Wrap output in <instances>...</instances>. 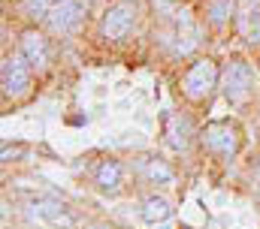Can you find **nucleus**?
<instances>
[{"mask_svg":"<svg viewBox=\"0 0 260 229\" xmlns=\"http://www.w3.org/2000/svg\"><path fill=\"white\" fill-rule=\"evenodd\" d=\"M254 178L260 181V160H257V166H254Z\"/></svg>","mask_w":260,"mask_h":229,"instance_id":"nucleus-17","label":"nucleus"},{"mask_svg":"<svg viewBox=\"0 0 260 229\" xmlns=\"http://www.w3.org/2000/svg\"><path fill=\"white\" fill-rule=\"evenodd\" d=\"M173 214H176V208H173L164 196H148V199L142 202V208H139V217H142L145 223H167Z\"/></svg>","mask_w":260,"mask_h":229,"instance_id":"nucleus-10","label":"nucleus"},{"mask_svg":"<svg viewBox=\"0 0 260 229\" xmlns=\"http://www.w3.org/2000/svg\"><path fill=\"white\" fill-rule=\"evenodd\" d=\"M221 91L227 97V103L239 106L248 100V94L254 91V69L251 63H245L242 57H230L224 72H221Z\"/></svg>","mask_w":260,"mask_h":229,"instance_id":"nucleus-3","label":"nucleus"},{"mask_svg":"<svg viewBox=\"0 0 260 229\" xmlns=\"http://www.w3.org/2000/svg\"><path fill=\"white\" fill-rule=\"evenodd\" d=\"M200 142H203V148H206L209 154H215V157H221V160H230V157H236L239 148H242V130H239L233 121H212V124L203 127Z\"/></svg>","mask_w":260,"mask_h":229,"instance_id":"nucleus-1","label":"nucleus"},{"mask_svg":"<svg viewBox=\"0 0 260 229\" xmlns=\"http://www.w3.org/2000/svg\"><path fill=\"white\" fill-rule=\"evenodd\" d=\"M233 6H236V0H209V21L215 27H221L233 15Z\"/></svg>","mask_w":260,"mask_h":229,"instance_id":"nucleus-13","label":"nucleus"},{"mask_svg":"<svg viewBox=\"0 0 260 229\" xmlns=\"http://www.w3.org/2000/svg\"><path fill=\"white\" fill-rule=\"evenodd\" d=\"M164 136H167L170 148H176V151H188L191 142H194V136H197L194 121H191L188 114H182V112L167 114V121H164Z\"/></svg>","mask_w":260,"mask_h":229,"instance_id":"nucleus-6","label":"nucleus"},{"mask_svg":"<svg viewBox=\"0 0 260 229\" xmlns=\"http://www.w3.org/2000/svg\"><path fill=\"white\" fill-rule=\"evenodd\" d=\"M185 229H188V226H185Z\"/></svg>","mask_w":260,"mask_h":229,"instance_id":"nucleus-18","label":"nucleus"},{"mask_svg":"<svg viewBox=\"0 0 260 229\" xmlns=\"http://www.w3.org/2000/svg\"><path fill=\"white\" fill-rule=\"evenodd\" d=\"M34 208H37L46 220H52V223H58V226H73L67 208L64 205H58V202H46V199H40V202H34Z\"/></svg>","mask_w":260,"mask_h":229,"instance_id":"nucleus-12","label":"nucleus"},{"mask_svg":"<svg viewBox=\"0 0 260 229\" xmlns=\"http://www.w3.org/2000/svg\"><path fill=\"white\" fill-rule=\"evenodd\" d=\"M21 154H24V145H15V148L3 145V160H9V157H21Z\"/></svg>","mask_w":260,"mask_h":229,"instance_id":"nucleus-16","label":"nucleus"},{"mask_svg":"<svg viewBox=\"0 0 260 229\" xmlns=\"http://www.w3.org/2000/svg\"><path fill=\"white\" fill-rule=\"evenodd\" d=\"M136 6L130 3V0H118V3H112L109 9H106V15H103V24H100V30H103V36L106 40H112V43H121V40H127L130 30L136 27Z\"/></svg>","mask_w":260,"mask_h":229,"instance_id":"nucleus-4","label":"nucleus"},{"mask_svg":"<svg viewBox=\"0 0 260 229\" xmlns=\"http://www.w3.org/2000/svg\"><path fill=\"white\" fill-rule=\"evenodd\" d=\"M21 55H24V60H27L30 66L43 69V66L49 63V43H46V36L37 33V30L21 33Z\"/></svg>","mask_w":260,"mask_h":229,"instance_id":"nucleus-8","label":"nucleus"},{"mask_svg":"<svg viewBox=\"0 0 260 229\" xmlns=\"http://www.w3.org/2000/svg\"><path fill=\"white\" fill-rule=\"evenodd\" d=\"M55 3H58V0H24V12H27L30 18H46Z\"/></svg>","mask_w":260,"mask_h":229,"instance_id":"nucleus-15","label":"nucleus"},{"mask_svg":"<svg viewBox=\"0 0 260 229\" xmlns=\"http://www.w3.org/2000/svg\"><path fill=\"white\" fill-rule=\"evenodd\" d=\"M121 181H124V166L118 163V160H103L97 172H94V184L100 187V190H109V193H115L118 187H121Z\"/></svg>","mask_w":260,"mask_h":229,"instance_id":"nucleus-9","label":"nucleus"},{"mask_svg":"<svg viewBox=\"0 0 260 229\" xmlns=\"http://www.w3.org/2000/svg\"><path fill=\"white\" fill-rule=\"evenodd\" d=\"M142 175H145L151 184H173V178H176L173 166H170L167 160H160V157H145V160H142Z\"/></svg>","mask_w":260,"mask_h":229,"instance_id":"nucleus-11","label":"nucleus"},{"mask_svg":"<svg viewBox=\"0 0 260 229\" xmlns=\"http://www.w3.org/2000/svg\"><path fill=\"white\" fill-rule=\"evenodd\" d=\"M218 79H221V69L212 57H200L188 66V72L182 75V94L191 100V103H203L209 100V94L218 88Z\"/></svg>","mask_w":260,"mask_h":229,"instance_id":"nucleus-2","label":"nucleus"},{"mask_svg":"<svg viewBox=\"0 0 260 229\" xmlns=\"http://www.w3.org/2000/svg\"><path fill=\"white\" fill-rule=\"evenodd\" d=\"M0 79H3V94L6 97H21L30 88V63L24 60V55L3 57Z\"/></svg>","mask_w":260,"mask_h":229,"instance_id":"nucleus-5","label":"nucleus"},{"mask_svg":"<svg viewBox=\"0 0 260 229\" xmlns=\"http://www.w3.org/2000/svg\"><path fill=\"white\" fill-rule=\"evenodd\" d=\"M82 18H85V6H82L79 0H58V3L52 6V12L46 15L49 27H52L55 33H70Z\"/></svg>","mask_w":260,"mask_h":229,"instance_id":"nucleus-7","label":"nucleus"},{"mask_svg":"<svg viewBox=\"0 0 260 229\" xmlns=\"http://www.w3.org/2000/svg\"><path fill=\"white\" fill-rule=\"evenodd\" d=\"M239 27H242V36H245L248 43H260V9H248V12L242 15Z\"/></svg>","mask_w":260,"mask_h":229,"instance_id":"nucleus-14","label":"nucleus"}]
</instances>
